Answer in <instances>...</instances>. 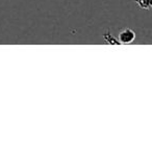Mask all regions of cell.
I'll list each match as a JSON object with an SVG mask.
<instances>
[{
  "instance_id": "3",
  "label": "cell",
  "mask_w": 152,
  "mask_h": 152,
  "mask_svg": "<svg viewBox=\"0 0 152 152\" xmlns=\"http://www.w3.org/2000/svg\"><path fill=\"white\" fill-rule=\"evenodd\" d=\"M134 1L143 10H150L152 7V0H134Z\"/></svg>"
},
{
  "instance_id": "2",
  "label": "cell",
  "mask_w": 152,
  "mask_h": 152,
  "mask_svg": "<svg viewBox=\"0 0 152 152\" xmlns=\"http://www.w3.org/2000/svg\"><path fill=\"white\" fill-rule=\"evenodd\" d=\"M103 39H104V41L107 43V44H110V45H121L120 43H119L118 39L115 38V37L113 36L112 34H110V30H106V31L104 32Z\"/></svg>"
},
{
  "instance_id": "1",
  "label": "cell",
  "mask_w": 152,
  "mask_h": 152,
  "mask_svg": "<svg viewBox=\"0 0 152 152\" xmlns=\"http://www.w3.org/2000/svg\"><path fill=\"white\" fill-rule=\"evenodd\" d=\"M135 40V32L131 28H124L121 30L118 37V41L121 45L131 44Z\"/></svg>"
}]
</instances>
